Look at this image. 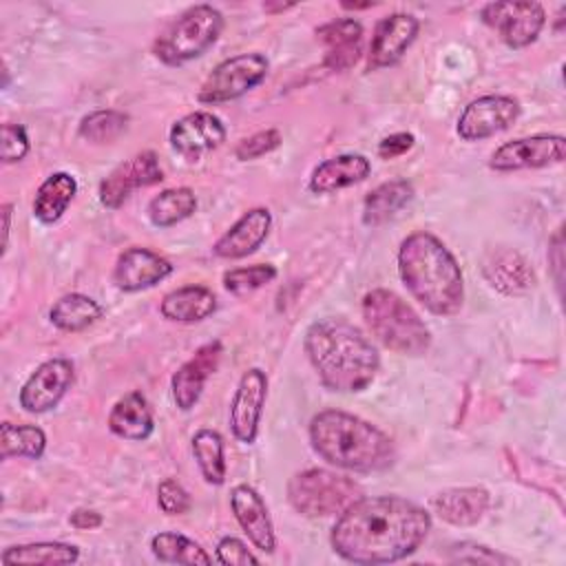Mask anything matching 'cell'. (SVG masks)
Masks as SVG:
<instances>
[{
	"instance_id": "obj_43",
	"label": "cell",
	"mask_w": 566,
	"mask_h": 566,
	"mask_svg": "<svg viewBox=\"0 0 566 566\" xmlns=\"http://www.w3.org/2000/svg\"><path fill=\"white\" fill-rule=\"evenodd\" d=\"M69 522L77 531H91V528L102 526V515L97 511H91V509H75L69 517Z\"/></svg>"
},
{
	"instance_id": "obj_42",
	"label": "cell",
	"mask_w": 566,
	"mask_h": 566,
	"mask_svg": "<svg viewBox=\"0 0 566 566\" xmlns=\"http://www.w3.org/2000/svg\"><path fill=\"white\" fill-rule=\"evenodd\" d=\"M413 142L416 137L411 133H394V135H387L380 139L378 144V155L382 159H396L400 155H405L407 150L413 148Z\"/></svg>"
},
{
	"instance_id": "obj_23",
	"label": "cell",
	"mask_w": 566,
	"mask_h": 566,
	"mask_svg": "<svg viewBox=\"0 0 566 566\" xmlns=\"http://www.w3.org/2000/svg\"><path fill=\"white\" fill-rule=\"evenodd\" d=\"M491 495L482 486H453L431 497V511L447 524L471 526L482 520Z\"/></svg>"
},
{
	"instance_id": "obj_39",
	"label": "cell",
	"mask_w": 566,
	"mask_h": 566,
	"mask_svg": "<svg viewBox=\"0 0 566 566\" xmlns=\"http://www.w3.org/2000/svg\"><path fill=\"white\" fill-rule=\"evenodd\" d=\"M449 557L453 562H469V564H511L513 559L506 555H500L495 551H491L484 544H475V542H460L453 544L449 548Z\"/></svg>"
},
{
	"instance_id": "obj_13",
	"label": "cell",
	"mask_w": 566,
	"mask_h": 566,
	"mask_svg": "<svg viewBox=\"0 0 566 566\" xmlns=\"http://www.w3.org/2000/svg\"><path fill=\"white\" fill-rule=\"evenodd\" d=\"M75 380V367L69 358H51L35 367L20 389V407L29 413H44L66 396Z\"/></svg>"
},
{
	"instance_id": "obj_36",
	"label": "cell",
	"mask_w": 566,
	"mask_h": 566,
	"mask_svg": "<svg viewBox=\"0 0 566 566\" xmlns=\"http://www.w3.org/2000/svg\"><path fill=\"white\" fill-rule=\"evenodd\" d=\"M276 279V268L270 263H259L250 268H234L223 274V287L230 294H248L254 292Z\"/></svg>"
},
{
	"instance_id": "obj_22",
	"label": "cell",
	"mask_w": 566,
	"mask_h": 566,
	"mask_svg": "<svg viewBox=\"0 0 566 566\" xmlns=\"http://www.w3.org/2000/svg\"><path fill=\"white\" fill-rule=\"evenodd\" d=\"M318 40L327 46L323 64L329 71L352 69L363 53V24L354 18H338L316 29Z\"/></svg>"
},
{
	"instance_id": "obj_32",
	"label": "cell",
	"mask_w": 566,
	"mask_h": 566,
	"mask_svg": "<svg viewBox=\"0 0 566 566\" xmlns=\"http://www.w3.org/2000/svg\"><path fill=\"white\" fill-rule=\"evenodd\" d=\"M46 449V436L35 424H13L2 422L0 427V455L9 458H29L40 460Z\"/></svg>"
},
{
	"instance_id": "obj_16",
	"label": "cell",
	"mask_w": 566,
	"mask_h": 566,
	"mask_svg": "<svg viewBox=\"0 0 566 566\" xmlns=\"http://www.w3.org/2000/svg\"><path fill=\"white\" fill-rule=\"evenodd\" d=\"M168 137L175 153L186 159H199L226 142V126L217 115L208 111H195L177 119L170 126Z\"/></svg>"
},
{
	"instance_id": "obj_24",
	"label": "cell",
	"mask_w": 566,
	"mask_h": 566,
	"mask_svg": "<svg viewBox=\"0 0 566 566\" xmlns=\"http://www.w3.org/2000/svg\"><path fill=\"white\" fill-rule=\"evenodd\" d=\"M371 172V164L360 153H343L318 164L310 177V190L314 195H329L340 188L360 184Z\"/></svg>"
},
{
	"instance_id": "obj_21",
	"label": "cell",
	"mask_w": 566,
	"mask_h": 566,
	"mask_svg": "<svg viewBox=\"0 0 566 566\" xmlns=\"http://www.w3.org/2000/svg\"><path fill=\"white\" fill-rule=\"evenodd\" d=\"M484 279L502 294H524L535 285L533 268L511 248H493L482 259Z\"/></svg>"
},
{
	"instance_id": "obj_35",
	"label": "cell",
	"mask_w": 566,
	"mask_h": 566,
	"mask_svg": "<svg viewBox=\"0 0 566 566\" xmlns=\"http://www.w3.org/2000/svg\"><path fill=\"white\" fill-rule=\"evenodd\" d=\"M128 126V115L106 108V111H93L86 117H82L77 135L93 144H108L117 139Z\"/></svg>"
},
{
	"instance_id": "obj_15",
	"label": "cell",
	"mask_w": 566,
	"mask_h": 566,
	"mask_svg": "<svg viewBox=\"0 0 566 566\" xmlns=\"http://www.w3.org/2000/svg\"><path fill=\"white\" fill-rule=\"evenodd\" d=\"M418 29L420 22L411 13H391L380 18L369 42L367 69L378 71L396 64L413 44Z\"/></svg>"
},
{
	"instance_id": "obj_41",
	"label": "cell",
	"mask_w": 566,
	"mask_h": 566,
	"mask_svg": "<svg viewBox=\"0 0 566 566\" xmlns=\"http://www.w3.org/2000/svg\"><path fill=\"white\" fill-rule=\"evenodd\" d=\"M217 562L226 566H248V564H259V557L248 551V546L237 539V537H223L219 539L214 548Z\"/></svg>"
},
{
	"instance_id": "obj_34",
	"label": "cell",
	"mask_w": 566,
	"mask_h": 566,
	"mask_svg": "<svg viewBox=\"0 0 566 566\" xmlns=\"http://www.w3.org/2000/svg\"><path fill=\"white\" fill-rule=\"evenodd\" d=\"M150 551L159 562H170V564H212V557L190 537L175 533V531H161L153 535L150 539Z\"/></svg>"
},
{
	"instance_id": "obj_14",
	"label": "cell",
	"mask_w": 566,
	"mask_h": 566,
	"mask_svg": "<svg viewBox=\"0 0 566 566\" xmlns=\"http://www.w3.org/2000/svg\"><path fill=\"white\" fill-rule=\"evenodd\" d=\"M265 396H268L265 371L256 367L248 369L241 376L230 402V429L239 442L252 444L256 440Z\"/></svg>"
},
{
	"instance_id": "obj_29",
	"label": "cell",
	"mask_w": 566,
	"mask_h": 566,
	"mask_svg": "<svg viewBox=\"0 0 566 566\" xmlns=\"http://www.w3.org/2000/svg\"><path fill=\"white\" fill-rule=\"evenodd\" d=\"M102 318V305L80 292L60 296L49 310V321L62 332H82Z\"/></svg>"
},
{
	"instance_id": "obj_11",
	"label": "cell",
	"mask_w": 566,
	"mask_h": 566,
	"mask_svg": "<svg viewBox=\"0 0 566 566\" xmlns=\"http://www.w3.org/2000/svg\"><path fill=\"white\" fill-rule=\"evenodd\" d=\"M164 179V170L153 150H142L115 166L99 184V201L108 210H117L139 188L155 186Z\"/></svg>"
},
{
	"instance_id": "obj_26",
	"label": "cell",
	"mask_w": 566,
	"mask_h": 566,
	"mask_svg": "<svg viewBox=\"0 0 566 566\" xmlns=\"http://www.w3.org/2000/svg\"><path fill=\"white\" fill-rule=\"evenodd\" d=\"M217 296L206 285H184L161 298L159 312L172 323H197L214 314Z\"/></svg>"
},
{
	"instance_id": "obj_2",
	"label": "cell",
	"mask_w": 566,
	"mask_h": 566,
	"mask_svg": "<svg viewBox=\"0 0 566 566\" xmlns=\"http://www.w3.org/2000/svg\"><path fill=\"white\" fill-rule=\"evenodd\" d=\"M303 345L321 382L332 391H363L380 367V356L371 340L338 316L312 323Z\"/></svg>"
},
{
	"instance_id": "obj_30",
	"label": "cell",
	"mask_w": 566,
	"mask_h": 566,
	"mask_svg": "<svg viewBox=\"0 0 566 566\" xmlns=\"http://www.w3.org/2000/svg\"><path fill=\"white\" fill-rule=\"evenodd\" d=\"M0 559L2 564H73L80 559V548L66 542H33L4 548Z\"/></svg>"
},
{
	"instance_id": "obj_9",
	"label": "cell",
	"mask_w": 566,
	"mask_h": 566,
	"mask_svg": "<svg viewBox=\"0 0 566 566\" xmlns=\"http://www.w3.org/2000/svg\"><path fill=\"white\" fill-rule=\"evenodd\" d=\"M486 27L500 33L502 42L511 49H524L537 40L546 24V11L539 2H489L480 9Z\"/></svg>"
},
{
	"instance_id": "obj_4",
	"label": "cell",
	"mask_w": 566,
	"mask_h": 566,
	"mask_svg": "<svg viewBox=\"0 0 566 566\" xmlns=\"http://www.w3.org/2000/svg\"><path fill=\"white\" fill-rule=\"evenodd\" d=\"M312 449L332 467L358 473L382 471L394 464V442L376 424L340 411H318L310 422Z\"/></svg>"
},
{
	"instance_id": "obj_12",
	"label": "cell",
	"mask_w": 566,
	"mask_h": 566,
	"mask_svg": "<svg viewBox=\"0 0 566 566\" xmlns=\"http://www.w3.org/2000/svg\"><path fill=\"white\" fill-rule=\"evenodd\" d=\"M520 117V102L509 95H482L464 106L455 130L464 142H480L506 130Z\"/></svg>"
},
{
	"instance_id": "obj_31",
	"label": "cell",
	"mask_w": 566,
	"mask_h": 566,
	"mask_svg": "<svg viewBox=\"0 0 566 566\" xmlns=\"http://www.w3.org/2000/svg\"><path fill=\"white\" fill-rule=\"evenodd\" d=\"M197 210V197L190 188H168L155 195L148 203V219L157 228H170L188 219Z\"/></svg>"
},
{
	"instance_id": "obj_33",
	"label": "cell",
	"mask_w": 566,
	"mask_h": 566,
	"mask_svg": "<svg viewBox=\"0 0 566 566\" xmlns=\"http://www.w3.org/2000/svg\"><path fill=\"white\" fill-rule=\"evenodd\" d=\"M192 455L208 484L219 486L226 482V453H223V438L219 431L199 429L192 436Z\"/></svg>"
},
{
	"instance_id": "obj_40",
	"label": "cell",
	"mask_w": 566,
	"mask_h": 566,
	"mask_svg": "<svg viewBox=\"0 0 566 566\" xmlns=\"http://www.w3.org/2000/svg\"><path fill=\"white\" fill-rule=\"evenodd\" d=\"M29 135L22 124H4L2 126V161L13 164L27 157L29 153Z\"/></svg>"
},
{
	"instance_id": "obj_18",
	"label": "cell",
	"mask_w": 566,
	"mask_h": 566,
	"mask_svg": "<svg viewBox=\"0 0 566 566\" xmlns=\"http://www.w3.org/2000/svg\"><path fill=\"white\" fill-rule=\"evenodd\" d=\"M172 274V263L148 250V248H128L124 250L113 268V283L124 292H139L157 285Z\"/></svg>"
},
{
	"instance_id": "obj_3",
	"label": "cell",
	"mask_w": 566,
	"mask_h": 566,
	"mask_svg": "<svg viewBox=\"0 0 566 566\" xmlns=\"http://www.w3.org/2000/svg\"><path fill=\"white\" fill-rule=\"evenodd\" d=\"M398 274L409 294L436 316H453L464 303V276L451 250L431 232H411L398 248Z\"/></svg>"
},
{
	"instance_id": "obj_6",
	"label": "cell",
	"mask_w": 566,
	"mask_h": 566,
	"mask_svg": "<svg viewBox=\"0 0 566 566\" xmlns=\"http://www.w3.org/2000/svg\"><path fill=\"white\" fill-rule=\"evenodd\" d=\"M223 15L212 4H195L179 13L155 40L153 51L164 64H184L203 55L221 35Z\"/></svg>"
},
{
	"instance_id": "obj_10",
	"label": "cell",
	"mask_w": 566,
	"mask_h": 566,
	"mask_svg": "<svg viewBox=\"0 0 566 566\" xmlns=\"http://www.w3.org/2000/svg\"><path fill=\"white\" fill-rule=\"evenodd\" d=\"M564 155L566 139L562 135H531L497 146L489 159V166L497 172L546 168L553 164H562Z\"/></svg>"
},
{
	"instance_id": "obj_8",
	"label": "cell",
	"mask_w": 566,
	"mask_h": 566,
	"mask_svg": "<svg viewBox=\"0 0 566 566\" xmlns=\"http://www.w3.org/2000/svg\"><path fill=\"white\" fill-rule=\"evenodd\" d=\"M268 75V60L261 53H239L217 64L203 80L197 99L201 104H221L237 99L259 86Z\"/></svg>"
},
{
	"instance_id": "obj_38",
	"label": "cell",
	"mask_w": 566,
	"mask_h": 566,
	"mask_svg": "<svg viewBox=\"0 0 566 566\" xmlns=\"http://www.w3.org/2000/svg\"><path fill=\"white\" fill-rule=\"evenodd\" d=\"M157 504L166 515H184L190 511L188 491L172 478H166L157 486Z\"/></svg>"
},
{
	"instance_id": "obj_25",
	"label": "cell",
	"mask_w": 566,
	"mask_h": 566,
	"mask_svg": "<svg viewBox=\"0 0 566 566\" xmlns=\"http://www.w3.org/2000/svg\"><path fill=\"white\" fill-rule=\"evenodd\" d=\"M108 429L117 438L130 442H142L153 433L155 418L142 391H128L113 405L108 413Z\"/></svg>"
},
{
	"instance_id": "obj_17",
	"label": "cell",
	"mask_w": 566,
	"mask_h": 566,
	"mask_svg": "<svg viewBox=\"0 0 566 566\" xmlns=\"http://www.w3.org/2000/svg\"><path fill=\"white\" fill-rule=\"evenodd\" d=\"M223 347L219 340H210L206 345H201L175 374L170 380V391H172V400L177 405V409L181 411H190L201 394L203 387L208 382V378L214 374V369L219 367Z\"/></svg>"
},
{
	"instance_id": "obj_1",
	"label": "cell",
	"mask_w": 566,
	"mask_h": 566,
	"mask_svg": "<svg viewBox=\"0 0 566 566\" xmlns=\"http://www.w3.org/2000/svg\"><path fill=\"white\" fill-rule=\"evenodd\" d=\"M431 515L400 495L358 497L336 520L329 542L352 564H391L420 548Z\"/></svg>"
},
{
	"instance_id": "obj_27",
	"label": "cell",
	"mask_w": 566,
	"mask_h": 566,
	"mask_svg": "<svg viewBox=\"0 0 566 566\" xmlns=\"http://www.w3.org/2000/svg\"><path fill=\"white\" fill-rule=\"evenodd\" d=\"M413 199V186L407 179H391L376 186L367 192L363 201V223L365 226H380L389 221L398 210H402Z\"/></svg>"
},
{
	"instance_id": "obj_28",
	"label": "cell",
	"mask_w": 566,
	"mask_h": 566,
	"mask_svg": "<svg viewBox=\"0 0 566 566\" xmlns=\"http://www.w3.org/2000/svg\"><path fill=\"white\" fill-rule=\"evenodd\" d=\"M77 192V181L69 172H53L49 175L33 199V214L42 223H55L66 208L71 206Z\"/></svg>"
},
{
	"instance_id": "obj_44",
	"label": "cell",
	"mask_w": 566,
	"mask_h": 566,
	"mask_svg": "<svg viewBox=\"0 0 566 566\" xmlns=\"http://www.w3.org/2000/svg\"><path fill=\"white\" fill-rule=\"evenodd\" d=\"M11 203L2 206V254L7 252L9 245V230H11Z\"/></svg>"
},
{
	"instance_id": "obj_19",
	"label": "cell",
	"mask_w": 566,
	"mask_h": 566,
	"mask_svg": "<svg viewBox=\"0 0 566 566\" xmlns=\"http://www.w3.org/2000/svg\"><path fill=\"white\" fill-rule=\"evenodd\" d=\"M230 509L248 535V539L263 553H272L276 546L274 526L263 497L248 484H237L230 491Z\"/></svg>"
},
{
	"instance_id": "obj_5",
	"label": "cell",
	"mask_w": 566,
	"mask_h": 566,
	"mask_svg": "<svg viewBox=\"0 0 566 566\" xmlns=\"http://www.w3.org/2000/svg\"><path fill=\"white\" fill-rule=\"evenodd\" d=\"M369 334L387 349L405 356H422L431 347V332L420 314L391 290H371L360 305Z\"/></svg>"
},
{
	"instance_id": "obj_20",
	"label": "cell",
	"mask_w": 566,
	"mask_h": 566,
	"mask_svg": "<svg viewBox=\"0 0 566 566\" xmlns=\"http://www.w3.org/2000/svg\"><path fill=\"white\" fill-rule=\"evenodd\" d=\"M272 214L268 208H252L243 212L212 245L221 259H243L252 254L270 234Z\"/></svg>"
},
{
	"instance_id": "obj_37",
	"label": "cell",
	"mask_w": 566,
	"mask_h": 566,
	"mask_svg": "<svg viewBox=\"0 0 566 566\" xmlns=\"http://www.w3.org/2000/svg\"><path fill=\"white\" fill-rule=\"evenodd\" d=\"M279 146H281V133L276 128H265V130H259V133L241 139L239 146L234 148V155L241 161H250V159H259V157L272 153Z\"/></svg>"
},
{
	"instance_id": "obj_7",
	"label": "cell",
	"mask_w": 566,
	"mask_h": 566,
	"mask_svg": "<svg viewBox=\"0 0 566 566\" xmlns=\"http://www.w3.org/2000/svg\"><path fill=\"white\" fill-rule=\"evenodd\" d=\"M363 497V489L347 475L327 469H305L287 482V500L305 517H327L343 513Z\"/></svg>"
}]
</instances>
